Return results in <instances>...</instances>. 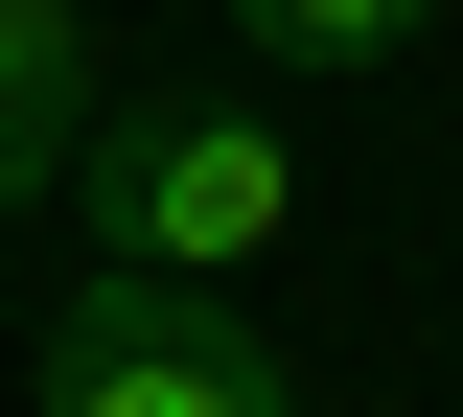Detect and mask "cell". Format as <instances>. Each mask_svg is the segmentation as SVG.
<instances>
[{
	"instance_id": "6da1fadb",
	"label": "cell",
	"mask_w": 463,
	"mask_h": 417,
	"mask_svg": "<svg viewBox=\"0 0 463 417\" xmlns=\"http://www.w3.org/2000/svg\"><path fill=\"white\" fill-rule=\"evenodd\" d=\"M70 209H93V279H209L232 301L301 232V139L255 117V93H139V117H93Z\"/></svg>"
},
{
	"instance_id": "277c9868",
	"label": "cell",
	"mask_w": 463,
	"mask_h": 417,
	"mask_svg": "<svg viewBox=\"0 0 463 417\" xmlns=\"http://www.w3.org/2000/svg\"><path fill=\"white\" fill-rule=\"evenodd\" d=\"M417 24H440V0H232V47H255V70H394Z\"/></svg>"
},
{
	"instance_id": "3957f363",
	"label": "cell",
	"mask_w": 463,
	"mask_h": 417,
	"mask_svg": "<svg viewBox=\"0 0 463 417\" xmlns=\"http://www.w3.org/2000/svg\"><path fill=\"white\" fill-rule=\"evenodd\" d=\"M93 163V0H0V209Z\"/></svg>"
},
{
	"instance_id": "7a4b0ae2",
	"label": "cell",
	"mask_w": 463,
	"mask_h": 417,
	"mask_svg": "<svg viewBox=\"0 0 463 417\" xmlns=\"http://www.w3.org/2000/svg\"><path fill=\"white\" fill-rule=\"evenodd\" d=\"M47 417H301V348L209 279H70L47 348H24Z\"/></svg>"
}]
</instances>
